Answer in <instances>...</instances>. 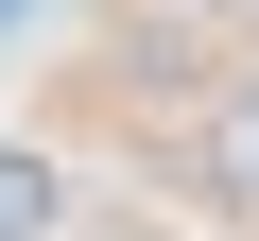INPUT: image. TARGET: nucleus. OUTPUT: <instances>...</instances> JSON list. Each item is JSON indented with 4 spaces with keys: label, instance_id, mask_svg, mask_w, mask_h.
Masks as SVG:
<instances>
[{
    "label": "nucleus",
    "instance_id": "f257e3e1",
    "mask_svg": "<svg viewBox=\"0 0 259 241\" xmlns=\"http://www.w3.org/2000/svg\"><path fill=\"white\" fill-rule=\"evenodd\" d=\"M190 190H207V207H259V69H225V86L190 103Z\"/></svg>",
    "mask_w": 259,
    "mask_h": 241
},
{
    "label": "nucleus",
    "instance_id": "20e7f679",
    "mask_svg": "<svg viewBox=\"0 0 259 241\" xmlns=\"http://www.w3.org/2000/svg\"><path fill=\"white\" fill-rule=\"evenodd\" d=\"M18 18H35V0H0V35H18Z\"/></svg>",
    "mask_w": 259,
    "mask_h": 241
},
{
    "label": "nucleus",
    "instance_id": "7ed1b4c3",
    "mask_svg": "<svg viewBox=\"0 0 259 241\" xmlns=\"http://www.w3.org/2000/svg\"><path fill=\"white\" fill-rule=\"evenodd\" d=\"M104 241H190V224H104Z\"/></svg>",
    "mask_w": 259,
    "mask_h": 241
},
{
    "label": "nucleus",
    "instance_id": "f03ea898",
    "mask_svg": "<svg viewBox=\"0 0 259 241\" xmlns=\"http://www.w3.org/2000/svg\"><path fill=\"white\" fill-rule=\"evenodd\" d=\"M52 224H69V172L35 138H0V241H52Z\"/></svg>",
    "mask_w": 259,
    "mask_h": 241
}]
</instances>
